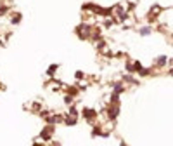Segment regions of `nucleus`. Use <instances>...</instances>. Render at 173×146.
<instances>
[{
    "instance_id": "0eeeda50",
    "label": "nucleus",
    "mask_w": 173,
    "mask_h": 146,
    "mask_svg": "<svg viewBox=\"0 0 173 146\" xmlns=\"http://www.w3.org/2000/svg\"><path fill=\"white\" fill-rule=\"evenodd\" d=\"M114 24H118V21L114 19V18H106V19L102 21V28H104V30H109V28H112V26H114Z\"/></svg>"
},
{
    "instance_id": "1a4fd4ad",
    "label": "nucleus",
    "mask_w": 173,
    "mask_h": 146,
    "mask_svg": "<svg viewBox=\"0 0 173 146\" xmlns=\"http://www.w3.org/2000/svg\"><path fill=\"white\" fill-rule=\"evenodd\" d=\"M64 124L66 125H69V127H73V125H76L78 124V117H73V115H64Z\"/></svg>"
},
{
    "instance_id": "f8f14e48",
    "label": "nucleus",
    "mask_w": 173,
    "mask_h": 146,
    "mask_svg": "<svg viewBox=\"0 0 173 146\" xmlns=\"http://www.w3.org/2000/svg\"><path fill=\"white\" fill-rule=\"evenodd\" d=\"M151 33H153V28H151L149 24H144V26L139 28V35H140V37H147V35H151Z\"/></svg>"
},
{
    "instance_id": "393cba45",
    "label": "nucleus",
    "mask_w": 173,
    "mask_h": 146,
    "mask_svg": "<svg viewBox=\"0 0 173 146\" xmlns=\"http://www.w3.org/2000/svg\"><path fill=\"white\" fill-rule=\"evenodd\" d=\"M0 47H4V40L2 38H0Z\"/></svg>"
},
{
    "instance_id": "f3484780",
    "label": "nucleus",
    "mask_w": 173,
    "mask_h": 146,
    "mask_svg": "<svg viewBox=\"0 0 173 146\" xmlns=\"http://www.w3.org/2000/svg\"><path fill=\"white\" fill-rule=\"evenodd\" d=\"M74 99H76V97H74V96H71V94H68V92H66V96L62 97L64 104H73V101H74Z\"/></svg>"
},
{
    "instance_id": "f03ea898",
    "label": "nucleus",
    "mask_w": 173,
    "mask_h": 146,
    "mask_svg": "<svg viewBox=\"0 0 173 146\" xmlns=\"http://www.w3.org/2000/svg\"><path fill=\"white\" fill-rule=\"evenodd\" d=\"M82 115H83V118L90 124V122H95V118H97L99 111H97V110H93V108H83Z\"/></svg>"
},
{
    "instance_id": "423d86ee",
    "label": "nucleus",
    "mask_w": 173,
    "mask_h": 146,
    "mask_svg": "<svg viewBox=\"0 0 173 146\" xmlns=\"http://www.w3.org/2000/svg\"><path fill=\"white\" fill-rule=\"evenodd\" d=\"M164 66H168V58H166V56H158L156 61H154V68H156V70H161Z\"/></svg>"
},
{
    "instance_id": "a211bd4d",
    "label": "nucleus",
    "mask_w": 173,
    "mask_h": 146,
    "mask_svg": "<svg viewBox=\"0 0 173 146\" xmlns=\"http://www.w3.org/2000/svg\"><path fill=\"white\" fill-rule=\"evenodd\" d=\"M68 113L73 115V117H80V111H78V108H76L74 104H69V110H68Z\"/></svg>"
},
{
    "instance_id": "4be33fe9",
    "label": "nucleus",
    "mask_w": 173,
    "mask_h": 146,
    "mask_svg": "<svg viewBox=\"0 0 173 146\" xmlns=\"http://www.w3.org/2000/svg\"><path fill=\"white\" fill-rule=\"evenodd\" d=\"M168 64H170V66H173V58H170V59H168Z\"/></svg>"
},
{
    "instance_id": "b1692460",
    "label": "nucleus",
    "mask_w": 173,
    "mask_h": 146,
    "mask_svg": "<svg viewBox=\"0 0 173 146\" xmlns=\"http://www.w3.org/2000/svg\"><path fill=\"white\" fill-rule=\"evenodd\" d=\"M120 146H128V145H126L125 141H120Z\"/></svg>"
},
{
    "instance_id": "ddd939ff",
    "label": "nucleus",
    "mask_w": 173,
    "mask_h": 146,
    "mask_svg": "<svg viewBox=\"0 0 173 146\" xmlns=\"http://www.w3.org/2000/svg\"><path fill=\"white\" fill-rule=\"evenodd\" d=\"M30 110L31 111H35V113H40L42 111V103L40 101H33V103L30 104Z\"/></svg>"
},
{
    "instance_id": "9d476101",
    "label": "nucleus",
    "mask_w": 173,
    "mask_h": 146,
    "mask_svg": "<svg viewBox=\"0 0 173 146\" xmlns=\"http://www.w3.org/2000/svg\"><path fill=\"white\" fill-rule=\"evenodd\" d=\"M125 72H126V73H137L135 61H130V59H126V63H125Z\"/></svg>"
},
{
    "instance_id": "6e6552de",
    "label": "nucleus",
    "mask_w": 173,
    "mask_h": 146,
    "mask_svg": "<svg viewBox=\"0 0 173 146\" xmlns=\"http://www.w3.org/2000/svg\"><path fill=\"white\" fill-rule=\"evenodd\" d=\"M90 136H93V137H99V136H102V137H107L109 134H107V132H104L99 125H95V127L90 131Z\"/></svg>"
},
{
    "instance_id": "f257e3e1",
    "label": "nucleus",
    "mask_w": 173,
    "mask_h": 146,
    "mask_svg": "<svg viewBox=\"0 0 173 146\" xmlns=\"http://www.w3.org/2000/svg\"><path fill=\"white\" fill-rule=\"evenodd\" d=\"M93 30H95V28H93V24H88V23H80V24H76L74 33L78 35V38H80V40H90Z\"/></svg>"
},
{
    "instance_id": "aec40b11",
    "label": "nucleus",
    "mask_w": 173,
    "mask_h": 146,
    "mask_svg": "<svg viewBox=\"0 0 173 146\" xmlns=\"http://www.w3.org/2000/svg\"><path fill=\"white\" fill-rule=\"evenodd\" d=\"M50 113H52L50 110H47V108H43V110H42V111H40V113H38V115H40L42 118H47V117H49V115H50Z\"/></svg>"
},
{
    "instance_id": "6ab92c4d",
    "label": "nucleus",
    "mask_w": 173,
    "mask_h": 146,
    "mask_svg": "<svg viewBox=\"0 0 173 146\" xmlns=\"http://www.w3.org/2000/svg\"><path fill=\"white\" fill-rule=\"evenodd\" d=\"M74 78H76V82H82L83 78H85V73H83V72H80V70H78V72L74 73Z\"/></svg>"
},
{
    "instance_id": "5701e85b",
    "label": "nucleus",
    "mask_w": 173,
    "mask_h": 146,
    "mask_svg": "<svg viewBox=\"0 0 173 146\" xmlns=\"http://www.w3.org/2000/svg\"><path fill=\"white\" fill-rule=\"evenodd\" d=\"M168 75H170V77H173V68H170V70H168Z\"/></svg>"
},
{
    "instance_id": "2eb2a0df",
    "label": "nucleus",
    "mask_w": 173,
    "mask_h": 146,
    "mask_svg": "<svg viewBox=\"0 0 173 146\" xmlns=\"http://www.w3.org/2000/svg\"><path fill=\"white\" fill-rule=\"evenodd\" d=\"M57 70H59V64H50V66H49V70H47V75H49L50 78H54V75H55Z\"/></svg>"
},
{
    "instance_id": "412c9836",
    "label": "nucleus",
    "mask_w": 173,
    "mask_h": 146,
    "mask_svg": "<svg viewBox=\"0 0 173 146\" xmlns=\"http://www.w3.org/2000/svg\"><path fill=\"white\" fill-rule=\"evenodd\" d=\"M9 5H2V7H0V16H5V14H9Z\"/></svg>"
},
{
    "instance_id": "39448f33",
    "label": "nucleus",
    "mask_w": 173,
    "mask_h": 146,
    "mask_svg": "<svg viewBox=\"0 0 173 146\" xmlns=\"http://www.w3.org/2000/svg\"><path fill=\"white\" fill-rule=\"evenodd\" d=\"M161 10H163V7H161V5H153V7H151V10L147 12V16H145V18H147V21H151V23H153V21H156V16H158V14H161Z\"/></svg>"
},
{
    "instance_id": "9b49d317",
    "label": "nucleus",
    "mask_w": 173,
    "mask_h": 146,
    "mask_svg": "<svg viewBox=\"0 0 173 146\" xmlns=\"http://www.w3.org/2000/svg\"><path fill=\"white\" fill-rule=\"evenodd\" d=\"M21 19H23V14H21V12H12V16H10V24L16 26V24L21 23Z\"/></svg>"
},
{
    "instance_id": "20e7f679",
    "label": "nucleus",
    "mask_w": 173,
    "mask_h": 146,
    "mask_svg": "<svg viewBox=\"0 0 173 146\" xmlns=\"http://www.w3.org/2000/svg\"><path fill=\"white\" fill-rule=\"evenodd\" d=\"M45 122L50 125H57V124H64V115L61 113H50L47 118H45Z\"/></svg>"
},
{
    "instance_id": "7ed1b4c3",
    "label": "nucleus",
    "mask_w": 173,
    "mask_h": 146,
    "mask_svg": "<svg viewBox=\"0 0 173 146\" xmlns=\"http://www.w3.org/2000/svg\"><path fill=\"white\" fill-rule=\"evenodd\" d=\"M52 134H54V125L47 124L43 129H42L40 139H42V141H50V139H52Z\"/></svg>"
},
{
    "instance_id": "4468645a",
    "label": "nucleus",
    "mask_w": 173,
    "mask_h": 146,
    "mask_svg": "<svg viewBox=\"0 0 173 146\" xmlns=\"http://www.w3.org/2000/svg\"><path fill=\"white\" fill-rule=\"evenodd\" d=\"M154 70H156L154 66H153V68H144V66H142V68L139 70V77H147V75H151Z\"/></svg>"
},
{
    "instance_id": "dca6fc26",
    "label": "nucleus",
    "mask_w": 173,
    "mask_h": 146,
    "mask_svg": "<svg viewBox=\"0 0 173 146\" xmlns=\"http://www.w3.org/2000/svg\"><path fill=\"white\" fill-rule=\"evenodd\" d=\"M106 47H107V44H106V40H104V38L95 44V49H97L99 52H104V51H106Z\"/></svg>"
}]
</instances>
